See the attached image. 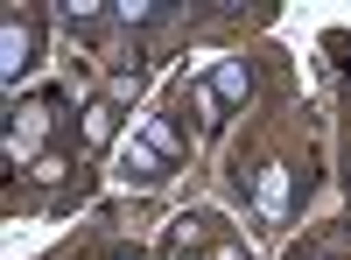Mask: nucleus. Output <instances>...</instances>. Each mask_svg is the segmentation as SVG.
I'll return each mask as SVG.
<instances>
[{
  "mask_svg": "<svg viewBox=\"0 0 351 260\" xmlns=\"http://www.w3.org/2000/svg\"><path fill=\"white\" fill-rule=\"evenodd\" d=\"M56 113H64V92H28V99L8 106V162H14V169H28V162L43 155Z\"/></svg>",
  "mask_w": 351,
  "mask_h": 260,
  "instance_id": "nucleus-1",
  "label": "nucleus"
},
{
  "mask_svg": "<svg viewBox=\"0 0 351 260\" xmlns=\"http://www.w3.org/2000/svg\"><path fill=\"white\" fill-rule=\"evenodd\" d=\"M36 64H43V21L14 8V14H8V49H0V71H8V84H21Z\"/></svg>",
  "mask_w": 351,
  "mask_h": 260,
  "instance_id": "nucleus-2",
  "label": "nucleus"
},
{
  "mask_svg": "<svg viewBox=\"0 0 351 260\" xmlns=\"http://www.w3.org/2000/svg\"><path fill=\"white\" fill-rule=\"evenodd\" d=\"M169 169H183V162H176L169 148H155V141L141 134V127L120 141V176H127V183H141V190H148V183H162V176H169Z\"/></svg>",
  "mask_w": 351,
  "mask_h": 260,
  "instance_id": "nucleus-3",
  "label": "nucleus"
},
{
  "mask_svg": "<svg viewBox=\"0 0 351 260\" xmlns=\"http://www.w3.org/2000/svg\"><path fill=\"white\" fill-rule=\"evenodd\" d=\"M120 134V99H92L84 106V148H106Z\"/></svg>",
  "mask_w": 351,
  "mask_h": 260,
  "instance_id": "nucleus-4",
  "label": "nucleus"
},
{
  "mask_svg": "<svg viewBox=\"0 0 351 260\" xmlns=\"http://www.w3.org/2000/svg\"><path fill=\"white\" fill-rule=\"evenodd\" d=\"M246 84H253V71H246V56H225V64L211 71V92H218V99H246Z\"/></svg>",
  "mask_w": 351,
  "mask_h": 260,
  "instance_id": "nucleus-5",
  "label": "nucleus"
},
{
  "mask_svg": "<svg viewBox=\"0 0 351 260\" xmlns=\"http://www.w3.org/2000/svg\"><path fill=\"white\" fill-rule=\"evenodd\" d=\"M183 99H190V106H197V127H204V134H211V127H218V120H225V99H218V92H211V84H183Z\"/></svg>",
  "mask_w": 351,
  "mask_h": 260,
  "instance_id": "nucleus-6",
  "label": "nucleus"
},
{
  "mask_svg": "<svg viewBox=\"0 0 351 260\" xmlns=\"http://www.w3.org/2000/svg\"><path fill=\"white\" fill-rule=\"evenodd\" d=\"M64 21H71V28H84V36H99V28H106V14H99V8H64Z\"/></svg>",
  "mask_w": 351,
  "mask_h": 260,
  "instance_id": "nucleus-7",
  "label": "nucleus"
},
{
  "mask_svg": "<svg viewBox=\"0 0 351 260\" xmlns=\"http://www.w3.org/2000/svg\"><path fill=\"white\" fill-rule=\"evenodd\" d=\"M211 260H246V246H239V239H232V233H225V239L211 246Z\"/></svg>",
  "mask_w": 351,
  "mask_h": 260,
  "instance_id": "nucleus-8",
  "label": "nucleus"
},
{
  "mask_svg": "<svg viewBox=\"0 0 351 260\" xmlns=\"http://www.w3.org/2000/svg\"><path fill=\"white\" fill-rule=\"evenodd\" d=\"M112 260H141V253H134V246H127V253H112Z\"/></svg>",
  "mask_w": 351,
  "mask_h": 260,
  "instance_id": "nucleus-9",
  "label": "nucleus"
},
{
  "mask_svg": "<svg viewBox=\"0 0 351 260\" xmlns=\"http://www.w3.org/2000/svg\"><path fill=\"white\" fill-rule=\"evenodd\" d=\"M169 260H197V253H169Z\"/></svg>",
  "mask_w": 351,
  "mask_h": 260,
  "instance_id": "nucleus-10",
  "label": "nucleus"
},
{
  "mask_svg": "<svg viewBox=\"0 0 351 260\" xmlns=\"http://www.w3.org/2000/svg\"><path fill=\"white\" fill-rule=\"evenodd\" d=\"M344 183H351V169H344Z\"/></svg>",
  "mask_w": 351,
  "mask_h": 260,
  "instance_id": "nucleus-11",
  "label": "nucleus"
}]
</instances>
